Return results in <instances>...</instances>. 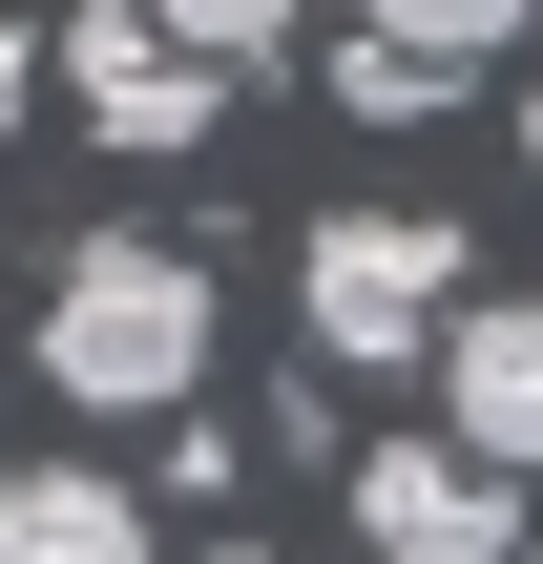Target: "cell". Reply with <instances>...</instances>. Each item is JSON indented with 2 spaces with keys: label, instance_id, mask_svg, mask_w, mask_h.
<instances>
[{
  "label": "cell",
  "instance_id": "1",
  "mask_svg": "<svg viewBox=\"0 0 543 564\" xmlns=\"http://www.w3.org/2000/svg\"><path fill=\"white\" fill-rule=\"evenodd\" d=\"M42 377H63L84 419H188V398H209V251L84 230V251L42 272Z\"/></svg>",
  "mask_w": 543,
  "mask_h": 564
},
{
  "label": "cell",
  "instance_id": "2",
  "mask_svg": "<svg viewBox=\"0 0 543 564\" xmlns=\"http://www.w3.org/2000/svg\"><path fill=\"white\" fill-rule=\"evenodd\" d=\"M439 314H460V230H419V209H335V230L293 251V335H314L335 377L439 356Z\"/></svg>",
  "mask_w": 543,
  "mask_h": 564
},
{
  "label": "cell",
  "instance_id": "3",
  "mask_svg": "<svg viewBox=\"0 0 543 564\" xmlns=\"http://www.w3.org/2000/svg\"><path fill=\"white\" fill-rule=\"evenodd\" d=\"M335 502H356L377 564H502V544H523V460H481L460 419H439V440H377Z\"/></svg>",
  "mask_w": 543,
  "mask_h": 564
},
{
  "label": "cell",
  "instance_id": "4",
  "mask_svg": "<svg viewBox=\"0 0 543 564\" xmlns=\"http://www.w3.org/2000/svg\"><path fill=\"white\" fill-rule=\"evenodd\" d=\"M63 84H84V147H209L230 126V63L167 42L146 0H63Z\"/></svg>",
  "mask_w": 543,
  "mask_h": 564
},
{
  "label": "cell",
  "instance_id": "5",
  "mask_svg": "<svg viewBox=\"0 0 543 564\" xmlns=\"http://www.w3.org/2000/svg\"><path fill=\"white\" fill-rule=\"evenodd\" d=\"M439 419H460L481 460H523V481H543V293L439 314Z\"/></svg>",
  "mask_w": 543,
  "mask_h": 564
},
{
  "label": "cell",
  "instance_id": "6",
  "mask_svg": "<svg viewBox=\"0 0 543 564\" xmlns=\"http://www.w3.org/2000/svg\"><path fill=\"white\" fill-rule=\"evenodd\" d=\"M126 544H146V502L105 460H0V564H126Z\"/></svg>",
  "mask_w": 543,
  "mask_h": 564
},
{
  "label": "cell",
  "instance_id": "7",
  "mask_svg": "<svg viewBox=\"0 0 543 564\" xmlns=\"http://www.w3.org/2000/svg\"><path fill=\"white\" fill-rule=\"evenodd\" d=\"M356 21H377V42H398V63H439V84H481V63H502V42H523L543 0H356Z\"/></svg>",
  "mask_w": 543,
  "mask_h": 564
},
{
  "label": "cell",
  "instance_id": "8",
  "mask_svg": "<svg viewBox=\"0 0 543 564\" xmlns=\"http://www.w3.org/2000/svg\"><path fill=\"white\" fill-rule=\"evenodd\" d=\"M335 105H356V126H419V105H439V63H398V42L356 21V63H335Z\"/></svg>",
  "mask_w": 543,
  "mask_h": 564
},
{
  "label": "cell",
  "instance_id": "9",
  "mask_svg": "<svg viewBox=\"0 0 543 564\" xmlns=\"http://www.w3.org/2000/svg\"><path fill=\"white\" fill-rule=\"evenodd\" d=\"M146 21H167V42H209V63H272V42H293V0H146Z\"/></svg>",
  "mask_w": 543,
  "mask_h": 564
}]
</instances>
